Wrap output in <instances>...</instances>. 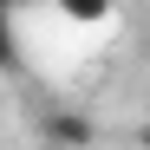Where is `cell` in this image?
I'll list each match as a JSON object with an SVG mask.
<instances>
[{
	"label": "cell",
	"mask_w": 150,
	"mask_h": 150,
	"mask_svg": "<svg viewBox=\"0 0 150 150\" xmlns=\"http://www.w3.org/2000/svg\"><path fill=\"white\" fill-rule=\"evenodd\" d=\"M59 13H65V20H79V26H98V20L111 13V0H59Z\"/></svg>",
	"instance_id": "7a4b0ae2"
},
{
	"label": "cell",
	"mask_w": 150,
	"mask_h": 150,
	"mask_svg": "<svg viewBox=\"0 0 150 150\" xmlns=\"http://www.w3.org/2000/svg\"><path fill=\"white\" fill-rule=\"evenodd\" d=\"M144 150H150V124H144Z\"/></svg>",
	"instance_id": "277c9868"
},
{
	"label": "cell",
	"mask_w": 150,
	"mask_h": 150,
	"mask_svg": "<svg viewBox=\"0 0 150 150\" xmlns=\"http://www.w3.org/2000/svg\"><path fill=\"white\" fill-rule=\"evenodd\" d=\"M46 137L65 144V150H79V144H91V124H85L79 111H52V117H46Z\"/></svg>",
	"instance_id": "6da1fadb"
},
{
	"label": "cell",
	"mask_w": 150,
	"mask_h": 150,
	"mask_svg": "<svg viewBox=\"0 0 150 150\" xmlns=\"http://www.w3.org/2000/svg\"><path fill=\"white\" fill-rule=\"evenodd\" d=\"M0 7H20V0H0ZM52 7H59V0H52Z\"/></svg>",
	"instance_id": "3957f363"
}]
</instances>
